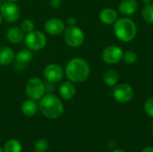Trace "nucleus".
<instances>
[{"label": "nucleus", "mask_w": 153, "mask_h": 152, "mask_svg": "<svg viewBox=\"0 0 153 152\" xmlns=\"http://www.w3.org/2000/svg\"><path fill=\"white\" fill-rule=\"evenodd\" d=\"M0 13L3 16V19L9 22H14L20 17V9L18 5L14 4V2L8 1L4 3L1 5Z\"/></svg>", "instance_id": "1a4fd4ad"}, {"label": "nucleus", "mask_w": 153, "mask_h": 152, "mask_svg": "<svg viewBox=\"0 0 153 152\" xmlns=\"http://www.w3.org/2000/svg\"><path fill=\"white\" fill-rule=\"evenodd\" d=\"M4 152H22V144L18 140H9L4 146Z\"/></svg>", "instance_id": "aec40b11"}, {"label": "nucleus", "mask_w": 153, "mask_h": 152, "mask_svg": "<svg viewBox=\"0 0 153 152\" xmlns=\"http://www.w3.org/2000/svg\"><path fill=\"white\" fill-rule=\"evenodd\" d=\"M138 7L139 4L136 0H122L118 5V11L123 15L131 16L137 12Z\"/></svg>", "instance_id": "f8f14e48"}, {"label": "nucleus", "mask_w": 153, "mask_h": 152, "mask_svg": "<svg viewBox=\"0 0 153 152\" xmlns=\"http://www.w3.org/2000/svg\"><path fill=\"white\" fill-rule=\"evenodd\" d=\"M8 1H10V2H15V1H19V0H8Z\"/></svg>", "instance_id": "2f4dec72"}, {"label": "nucleus", "mask_w": 153, "mask_h": 152, "mask_svg": "<svg viewBox=\"0 0 153 152\" xmlns=\"http://www.w3.org/2000/svg\"><path fill=\"white\" fill-rule=\"evenodd\" d=\"M114 33L122 42L132 41L137 34L135 22L130 18H118L114 23Z\"/></svg>", "instance_id": "7ed1b4c3"}, {"label": "nucleus", "mask_w": 153, "mask_h": 152, "mask_svg": "<svg viewBox=\"0 0 153 152\" xmlns=\"http://www.w3.org/2000/svg\"><path fill=\"white\" fill-rule=\"evenodd\" d=\"M62 4V0H49V4L52 8H58Z\"/></svg>", "instance_id": "a878e982"}, {"label": "nucleus", "mask_w": 153, "mask_h": 152, "mask_svg": "<svg viewBox=\"0 0 153 152\" xmlns=\"http://www.w3.org/2000/svg\"><path fill=\"white\" fill-rule=\"evenodd\" d=\"M25 44L29 49L31 50H40L47 44V38L43 32L39 30H32L29 32L25 37Z\"/></svg>", "instance_id": "0eeeda50"}, {"label": "nucleus", "mask_w": 153, "mask_h": 152, "mask_svg": "<svg viewBox=\"0 0 153 152\" xmlns=\"http://www.w3.org/2000/svg\"><path fill=\"white\" fill-rule=\"evenodd\" d=\"M39 108L43 116L50 119H56L62 116L64 105L62 101L53 94H48L40 99Z\"/></svg>", "instance_id": "f03ea898"}, {"label": "nucleus", "mask_w": 153, "mask_h": 152, "mask_svg": "<svg viewBox=\"0 0 153 152\" xmlns=\"http://www.w3.org/2000/svg\"><path fill=\"white\" fill-rule=\"evenodd\" d=\"M46 90V87L42 80L39 78H31L26 84V95L33 100L40 99Z\"/></svg>", "instance_id": "39448f33"}, {"label": "nucleus", "mask_w": 153, "mask_h": 152, "mask_svg": "<svg viewBox=\"0 0 153 152\" xmlns=\"http://www.w3.org/2000/svg\"><path fill=\"white\" fill-rule=\"evenodd\" d=\"M48 149V142L45 139H39L34 144L35 152H46Z\"/></svg>", "instance_id": "5701e85b"}, {"label": "nucleus", "mask_w": 153, "mask_h": 152, "mask_svg": "<svg viewBox=\"0 0 153 152\" xmlns=\"http://www.w3.org/2000/svg\"><path fill=\"white\" fill-rule=\"evenodd\" d=\"M123 49L116 45L107 47L102 52V59L108 65H116L123 58Z\"/></svg>", "instance_id": "6e6552de"}, {"label": "nucleus", "mask_w": 153, "mask_h": 152, "mask_svg": "<svg viewBox=\"0 0 153 152\" xmlns=\"http://www.w3.org/2000/svg\"><path fill=\"white\" fill-rule=\"evenodd\" d=\"M67 24L69 27H73V26H75L76 25V19L74 17H69L66 21Z\"/></svg>", "instance_id": "bb28decb"}, {"label": "nucleus", "mask_w": 153, "mask_h": 152, "mask_svg": "<svg viewBox=\"0 0 153 152\" xmlns=\"http://www.w3.org/2000/svg\"><path fill=\"white\" fill-rule=\"evenodd\" d=\"M153 0H142V2L145 4H152Z\"/></svg>", "instance_id": "c85d7f7f"}, {"label": "nucleus", "mask_w": 153, "mask_h": 152, "mask_svg": "<svg viewBox=\"0 0 153 152\" xmlns=\"http://www.w3.org/2000/svg\"><path fill=\"white\" fill-rule=\"evenodd\" d=\"M65 30V22L57 18H52L45 23V30L50 35H59Z\"/></svg>", "instance_id": "9b49d317"}, {"label": "nucleus", "mask_w": 153, "mask_h": 152, "mask_svg": "<svg viewBox=\"0 0 153 152\" xmlns=\"http://www.w3.org/2000/svg\"><path fill=\"white\" fill-rule=\"evenodd\" d=\"M6 38L10 42L14 43V44H18L23 39L24 34H23V31L21 29L15 27V28H11L7 31Z\"/></svg>", "instance_id": "f3484780"}, {"label": "nucleus", "mask_w": 153, "mask_h": 152, "mask_svg": "<svg viewBox=\"0 0 153 152\" xmlns=\"http://www.w3.org/2000/svg\"><path fill=\"white\" fill-rule=\"evenodd\" d=\"M32 59V54L29 49H22L15 56V60L19 65H26Z\"/></svg>", "instance_id": "6ab92c4d"}, {"label": "nucleus", "mask_w": 153, "mask_h": 152, "mask_svg": "<svg viewBox=\"0 0 153 152\" xmlns=\"http://www.w3.org/2000/svg\"><path fill=\"white\" fill-rule=\"evenodd\" d=\"M65 73L70 82L80 83L88 79L91 73V67L83 58L75 57L66 64Z\"/></svg>", "instance_id": "f257e3e1"}, {"label": "nucleus", "mask_w": 153, "mask_h": 152, "mask_svg": "<svg viewBox=\"0 0 153 152\" xmlns=\"http://www.w3.org/2000/svg\"><path fill=\"white\" fill-rule=\"evenodd\" d=\"M59 93L60 96L65 99V100H70L72 99L76 93V89L74 87V85L73 84L72 82L67 81L62 83V85L59 88Z\"/></svg>", "instance_id": "4468645a"}, {"label": "nucleus", "mask_w": 153, "mask_h": 152, "mask_svg": "<svg viewBox=\"0 0 153 152\" xmlns=\"http://www.w3.org/2000/svg\"><path fill=\"white\" fill-rule=\"evenodd\" d=\"M112 152H126L123 150H120V149H117V150H114Z\"/></svg>", "instance_id": "c756f323"}, {"label": "nucleus", "mask_w": 153, "mask_h": 152, "mask_svg": "<svg viewBox=\"0 0 153 152\" xmlns=\"http://www.w3.org/2000/svg\"><path fill=\"white\" fill-rule=\"evenodd\" d=\"M152 133H153V123H152Z\"/></svg>", "instance_id": "473e14b6"}, {"label": "nucleus", "mask_w": 153, "mask_h": 152, "mask_svg": "<svg viewBox=\"0 0 153 152\" xmlns=\"http://www.w3.org/2000/svg\"><path fill=\"white\" fill-rule=\"evenodd\" d=\"M84 33L79 27L73 26L65 30L64 39L69 47H78L82 46L84 42Z\"/></svg>", "instance_id": "20e7f679"}, {"label": "nucleus", "mask_w": 153, "mask_h": 152, "mask_svg": "<svg viewBox=\"0 0 153 152\" xmlns=\"http://www.w3.org/2000/svg\"><path fill=\"white\" fill-rule=\"evenodd\" d=\"M122 60L127 65H133L137 61V54L133 50H127L124 52Z\"/></svg>", "instance_id": "4be33fe9"}, {"label": "nucleus", "mask_w": 153, "mask_h": 152, "mask_svg": "<svg viewBox=\"0 0 153 152\" xmlns=\"http://www.w3.org/2000/svg\"><path fill=\"white\" fill-rule=\"evenodd\" d=\"M141 152H153V147L146 148V149H144L143 151H142Z\"/></svg>", "instance_id": "cd10ccee"}, {"label": "nucleus", "mask_w": 153, "mask_h": 152, "mask_svg": "<svg viewBox=\"0 0 153 152\" xmlns=\"http://www.w3.org/2000/svg\"><path fill=\"white\" fill-rule=\"evenodd\" d=\"M22 30L24 32H31L34 30V23L31 20L26 19L22 22Z\"/></svg>", "instance_id": "b1692460"}, {"label": "nucleus", "mask_w": 153, "mask_h": 152, "mask_svg": "<svg viewBox=\"0 0 153 152\" xmlns=\"http://www.w3.org/2000/svg\"><path fill=\"white\" fill-rule=\"evenodd\" d=\"M15 55L13 50L9 47H0V65L5 66L13 62Z\"/></svg>", "instance_id": "2eb2a0df"}, {"label": "nucleus", "mask_w": 153, "mask_h": 152, "mask_svg": "<svg viewBox=\"0 0 153 152\" xmlns=\"http://www.w3.org/2000/svg\"><path fill=\"white\" fill-rule=\"evenodd\" d=\"M134 96V90L132 86L126 83L117 84L113 89V98L118 103L130 102Z\"/></svg>", "instance_id": "423d86ee"}, {"label": "nucleus", "mask_w": 153, "mask_h": 152, "mask_svg": "<svg viewBox=\"0 0 153 152\" xmlns=\"http://www.w3.org/2000/svg\"><path fill=\"white\" fill-rule=\"evenodd\" d=\"M103 81L105 84L108 87H115L119 81V75L117 71L113 69H109L106 71L103 75Z\"/></svg>", "instance_id": "dca6fc26"}, {"label": "nucleus", "mask_w": 153, "mask_h": 152, "mask_svg": "<svg viewBox=\"0 0 153 152\" xmlns=\"http://www.w3.org/2000/svg\"><path fill=\"white\" fill-rule=\"evenodd\" d=\"M38 110V105L36 104L35 100L28 99L25 100L22 105V112L26 116H33Z\"/></svg>", "instance_id": "a211bd4d"}, {"label": "nucleus", "mask_w": 153, "mask_h": 152, "mask_svg": "<svg viewBox=\"0 0 153 152\" xmlns=\"http://www.w3.org/2000/svg\"><path fill=\"white\" fill-rule=\"evenodd\" d=\"M0 1H1V0H0Z\"/></svg>", "instance_id": "f704fd0d"}, {"label": "nucleus", "mask_w": 153, "mask_h": 152, "mask_svg": "<svg viewBox=\"0 0 153 152\" xmlns=\"http://www.w3.org/2000/svg\"><path fill=\"white\" fill-rule=\"evenodd\" d=\"M65 72L63 68L56 64H51L46 66L44 70V77L47 81L52 83L59 82L63 80Z\"/></svg>", "instance_id": "9d476101"}, {"label": "nucleus", "mask_w": 153, "mask_h": 152, "mask_svg": "<svg viewBox=\"0 0 153 152\" xmlns=\"http://www.w3.org/2000/svg\"><path fill=\"white\" fill-rule=\"evenodd\" d=\"M117 19H118V14L117 11L113 8H109V7L104 8L100 13V20L104 24L107 25L114 24Z\"/></svg>", "instance_id": "ddd939ff"}, {"label": "nucleus", "mask_w": 153, "mask_h": 152, "mask_svg": "<svg viewBox=\"0 0 153 152\" xmlns=\"http://www.w3.org/2000/svg\"><path fill=\"white\" fill-rule=\"evenodd\" d=\"M142 15L144 21L149 23V24H153V4H145L142 10Z\"/></svg>", "instance_id": "412c9836"}, {"label": "nucleus", "mask_w": 153, "mask_h": 152, "mask_svg": "<svg viewBox=\"0 0 153 152\" xmlns=\"http://www.w3.org/2000/svg\"><path fill=\"white\" fill-rule=\"evenodd\" d=\"M0 152H4V150H2V149L0 148Z\"/></svg>", "instance_id": "72a5a7b5"}, {"label": "nucleus", "mask_w": 153, "mask_h": 152, "mask_svg": "<svg viewBox=\"0 0 153 152\" xmlns=\"http://www.w3.org/2000/svg\"><path fill=\"white\" fill-rule=\"evenodd\" d=\"M2 21H3V16H2V14H1V13H0V24L2 23Z\"/></svg>", "instance_id": "7c9ffc66"}, {"label": "nucleus", "mask_w": 153, "mask_h": 152, "mask_svg": "<svg viewBox=\"0 0 153 152\" xmlns=\"http://www.w3.org/2000/svg\"><path fill=\"white\" fill-rule=\"evenodd\" d=\"M144 111L150 117L153 118V98H150L145 101Z\"/></svg>", "instance_id": "393cba45"}]
</instances>
